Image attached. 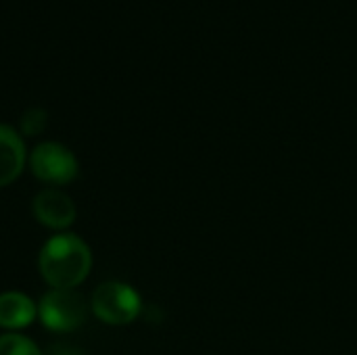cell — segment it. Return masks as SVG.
<instances>
[{
  "label": "cell",
  "instance_id": "obj_1",
  "mask_svg": "<svg viewBox=\"0 0 357 355\" xmlns=\"http://www.w3.org/2000/svg\"><path fill=\"white\" fill-rule=\"evenodd\" d=\"M38 270L52 289H77L92 270L90 247L77 234H54L40 249Z\"/></svg>",
  "mask_w": 357,
  "mask_h": 355
},
{
  "label": "cell",
  "instance_id": "obj_2",
  "mask_svg": "<svg viewBox=\"0 0 357 355\" xmlns=\"http://www.w3.org/2000/svg\"><path fill=\"white\" fill-rule=\"evenodd\" d=\"M90 303L75 289H52L38 303V318L52 333H73L86 324Z\"/></svg>",
  "mask_w": 357,
  "mask_h": 355
},
{
  "label": "cell",
  "instance_id": "obj_3",
  "mask_svg": "<svg viewBox=\"0 0 357 355\" xmlns=\"http://www.w3.org/2000/svg\"><path fill=\"white\" fill-rule=\"evenodd\" d=\"M142 308L140 295L126 282H105L100 285L90 299L92 314L109 324V326H123L138 318Z\"/></svg>",
  "mask_w": 357,
  "mask_h": 355
},
{
  "label": "cell",
  "instance_id": "obj_4",
  "mask_svg": "<svg viewBox=\"0 0 357 355\" xmlns=\"http://www.w3.org/2000/svg\"><path fill=\"white\" fill-rule=\"evenodd\" d=\"M31 174L50 186H65L79 174L77 157L61 142H42L27 157Z\"/></svg>",
  "mask_w": 357,
  "mask_h": 355
},
{
  "label": "cell",
  "instance_id": "obj_5",
  "mask_svg": "<svg viewBox=\"0 0 357 355\" xmlns=\"http://www.w3.org/2000/svg\"><path fill=\"white\" fill-rule=\"evenodd\" d=\"M33 218L50 230H67L75 222V203L71 197L54 186H48L40 190L31 201Z\"/></svg>",
  "mask_w": 357,
  "mask_h": 355
},
{
  "label": "cell",
  "instance_id": "obj_6",
  "mask_svg": "<svg viewBox=\"0 0 357 355\" xmlns=\"http://www.w3.org/2000/svg\"><path fill=\"white\" fill-rule=\"evenodd\" d=\"M27 165V151L21 134L0 123V188L13 184Z\"/></svg>",
  "mask_w": 357,
  "mask_h": 355
},
{
  "label": "cell",
  "instance_id": "obj_7",
  "mask_svg": "<svg viewBox=\"0 0 357 355\" xmlns=\"http://www.w3.org/2000/svg\"><path fill=\"white\" fill-rule=\"evenodd\" d=\"M38 318V305L19 291H6L0 295V328L17 333L33 324Z\"/></svg>",
  "mask_w": 357,
  "mask_h": 355
},
{
  "label": "cell",
  "instance_id": "obj_8",
  "mask_svg": "<svg viewBox=\"0 0 357 355\" xmlns=\"http://www.w3.org/2000/svg\"><path fill=\"white\" fill-rule=\"evenodd\" d=\"M0 355H42V352L31 339L19 333H4L0 335Z\"/></svg>",
  "mask_w": 357,
  "mask_h": 355
},
{
  "label": "cell",
  "instance_id": "obj_9",
  "mask_svg": "<svg viewBox=\"0 0 357 355\" xmlns=\"http://www.w3.org/2000/svg\"><path fill=\"white\" fill-rule=\"evenodd\" d=\"M46 126V113L38 107L33 109H27L21 117V130L23 134L27 136H33V134H40Z\"/></svg>",
  "mask_w": 357,
  "mask_h": 355
},
{
  "label": "cell",
  "instance_id": "obj_10",
  "mask_svg": "<svg viewBox=\"0 0 357 355\" xmlns=\"http://www.w3.org/2000/svg\"><path fill=\"white\" fill-rule=\"evenodd\" d=\"M50 355H84L82 352H77V349H73V347H69V345H54L52 349H50Z\"/></svg>",
  "mask_w": 357,
  "mask_h": 355
}]
</instances>
